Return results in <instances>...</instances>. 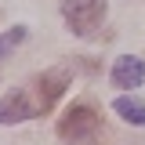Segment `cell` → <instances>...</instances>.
I'll list each match as a JSON object with an SVG mask.
<instances>
[{
	"label": "cell",
	"mask_w": 145,
	"mask_h": 145,
	"mask_svg": "<svg viewBox=\"0 0 145 145\" xmlns=\"http://www.w3.org/2000/svg\"><path fill=\"white\" fill-rule=\"evenodd\" d=\"M33 87H36V105H40V112H51L54 102L62 98V91L69 87V69L65 65H58V69H47V72H40L33 80Z\"/></svg>",
	"instance_id": "3"
},
{
	"label": "cell",
	"mask_w": 145,
	"mask_h": 145,
	"mask_svg": "<svg viewBox=\"0 0 145 145\" xmlns=\"http://www.w3.org/2000/svg\"><path fill=\"white\" fill-rule=\"evenodd\" d=\"M112 112L123 116L127 123H134V127H145V102L131 98V94H120V98L112 102Z\"/></svg>",
	"instance_id": "6"
},
{
	"label": "cell",
	"mask_w": 145,
	"mask_h": 145,
	"mask_svg": "<svg viewBox=\"0 0 145 145\" xmlns=\"http://www.w3.org/2000/svg\"><path fill=\"white\" fill-rule=\"evenodd\" d=\"M22 40H25V29H22V25H15V29H7V33L0 36V58H7V54L15 51L18 44H22Z\"/></svg>",
	"instance_id": "7"
},
{
	"label": "cell",
	"mask_w": 145,
	"mask_h": 145,
	"mask_svg": "<svg viewBox=\"0 0 145 145\" xmlns=\"http://www.w3.org/2000/svg\"><path fill=\"white\" fill-rule=\"evenodd\" d=\"M145 80V62L142 58H131V54H123V58H116V65H112V84L116 87H142Z\"/></svg>",
	"instance_id": "5"
},
{
	"label": "cell",
	"mask_w": 145,
	"mask_h": 145,
	"mask_svg": "<svg viewBox=\"0 0 145 145\" xmlns=\"http://www.w3.org/2000/svg\"><path fill=\"white\" fill-rule=\"evenodd\" d=\"M58 138L76 145H94L102 138V112L91 102H72L65 109V116L58 120Z\"/></svg>",
	"instance_id": "1"
},
{
	"label": "cell",
	"mask_w": 145,
	"mask_h": 145,
	"mask_svg": "<svg viewBox=\"0 0 145 145\" xmlns=\"http://www.w3.org/2000/svg\"><path fill=\"white\" fill-rule=\"evenodd\" d=\"M36 112H40V105H36V98L29 94V91H11V94L0 98V127L22 123V120H29V116H36Z\"/></svg>",
	"instance_id": "4"
},
{
	"label": "cell",
	"mask_w": 145,
	"mask_h": 145,
	"mask_svg": "<svg viewBox=\"0 0 145 145\" xmlns=\"http://www.w3.org/2000/svg\"><path fill=\"white\" fill-rule=\"evenodd\" d=\"M105 0H62V18L76 36H91L105 22Z\"/></svg>",
	"instance_id": "2"
}]
</instances>
